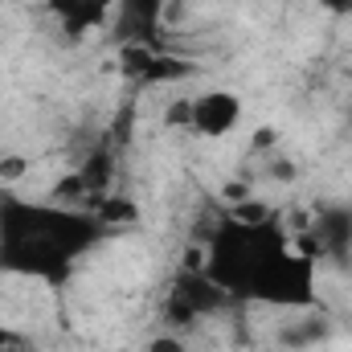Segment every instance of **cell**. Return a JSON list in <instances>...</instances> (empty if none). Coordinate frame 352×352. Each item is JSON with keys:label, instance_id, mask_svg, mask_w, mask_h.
<instances>
[{"label": "cell", "instance_id": "7", "mask_svg": "<svg viewBox=\"0 0 352 352\" xmlns=\"http://www.w3.org/2000/svg\"><path fill=\"white\" fill-rule=\"evenodd\" d=\"M311 258H316V250H328V254H349L352 250V209H328L320 221H316V230H311Z\"/></svg>", "mask_w": 352, "mask_h": 352}, {"label": "cell", "instance_id": "12", "mask_svg": "<svg viewBox=\"0 0 352 352\" xmlns=\"http://www.w3.org/2000/svg\"><path fill=\"white\" fill-rule=\"evenodd\" d=\"M4 352H33V349H29L25 340H16V344H8V349H4Z\"/></svg>", "mask_w": 352, "mask_h": 352}, {"label": "cell", "instance_id": "1", "mask_svg": "<svg viewBox=\"0 0 352 352\" xmlns=\"http://www.w3.org/2000/svg\"><path fill=\"white\" fill-rule=\"evenodd\" d=\"M201 270L230 295V303L278 311L320 307L316 258L283 230L274 213H263V205H238L213 221Z\"/></svg>", "mask_w": 352, "mask_h": 352}, {"label": "cell", "instance_id": "5", "mask_svg": "<svg viewBox=\"0 0 352 352\" xmlns=\"http://www.w3.org/2000/svg\"><path fill=\"white\" fill-rule=\"evenodd\" d=\"M242 123V98L234 90H205L188 98V127L205 140H226Z\"/></svg>", "mask_w": 352, "mask_h": 352}, {"label": "cell", "instance_id": "6", "mask_svg": "<svg viewBox=\"0 0 352 352\" xmlns=\"http://www.w3.org/2000/svg\"><path fill=\"white\" fill-rule=\"evenodd\" d=\"M41 4H45L50 21L62 29V37H70V41H82L90 33L107 29L111 8H115V0H41Z\"/></svg>", "mask_w": 352, "mask_h": 352}, {"label": "cell", "instance_id": "4", "mask_svg": "<svg viewBox=\"0 0 352 352\" xmlns=\"http://www.w3.org/2000/svg\"><path fill=\"white\" fill-rule=\"evenodd\" d=\"M168 0H115L107 33L119 50H156Z\"/></svg>", "mask_w": 352, "mask_h": 352}, {"label": "cell", "instance_id": "3", "mask_svg": "<svg viewBox=\"0 0 352 352\" xmlns=\"http://www.w3.org/2000/svg\"><path fill=\"white\" fill-rule=\"evenodd\" d=\"M221 307H230V295L201 266H180L164 291V320L173 328H188L205 316H217Z\"/></svg>", "mask_w": 352, "mask_h": 352}, {"label": "cell", "instance_id": "9", "mask_svg": "<svg viewBox=\"0 0 352 352\" xmlns=\"http://www.w3.org/2000/svg\"><path fill=\"white\" fill-rule=\"evenodd\" d=\"M144 352H188V344L180 340V332H160L144 344Z\"/></svg>", "mask_w": 352, "mask_h": 352}, {"label": "cell", "instance_id": "8", "mask_svg": "<svg viewBox=\"0 0 352 352\" xmlns=\"http://www.w3.org/2000/svg\"><path fill=\"white\" fill-rule=\"evenodd\" d=\"M299 316H303V324L287 332V344H320V340L332 332V320H328L320 307H311V311H299Z\"/></svg>", "mask_w": 352, "mask_h": 352}, {"label": "cell", "instance_id": "10", "mask_svg": "<svg viewBox=\"0 0 352 352\" xmlns=\"http://www.w3.org/2000/svg\"><path fill=\"white\" fill-rule=\"evenodd\" d=\"M328 12H336V16H352V0H320Z\"/></svg>", "mask_w": 352, "mask_h": 352}, {"label": "cell", "instance_id": "11", "mask_svg": "<svg viewBox=\"0 0 352 352\" xmlns=\"http://www.w3.org/2000/svg\"><path fill=\"white\" fill-rule=\"evenodd\" d=\"M16 340H25V336H21V332H12V328H4V324H0V352L8 349V344H16Z\"/></svg>", "mask_w": 352, "mask_h": 352}, {"label": "cell", "instance_id": "2", "mask_svg": "<svg viewBox=\"0 0 352 352\" xmlns=\"http://www.w3.org/2000/svg\"><path fill=\"white\" fill-rule=\"evenodd\" d=\"M107 217L90 209L0 192V274L33 278L50 291H62L78 274V266L107 242Z\"/></svg>", "mask_w": 352, "mask_h": 352}]
</instances>
